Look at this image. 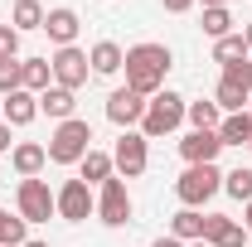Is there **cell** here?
<instances>
[{"label":"cell","mask_w":252,"mask_h":247,"mask_svg":"<svg viewBox=\"0 0 252 247\" xmlns=\"http://www.w3.org/2000/svg\"><path fill=\"white\" fill-rule=\"evenodd\" d=\"M170 49L165 44H136V49H126V88L141 97H156L165 88V73H170Z\"/></svg>","instance_id":"obj_1"},{"label":"cell","mask_w":252,"mask_h":247,"mask_svg":"<svg viewBox=\"0 0 252 247\" xmlns=\"http://www.w3.org/2000/svg\"><path fill=\"white\" fill-rule=\"evenodd\" d=\"M44 151H49L54 165H83V155L93 151V126L83 117H68V122H59V131L49 136Z\"/></svg>","instance_id":"obj_2"},{"label":"cell","mask_w":252,"mask_h":247,"mask_svg":"<svg viewBox=\"0 0 252 247\" xmlns=\"http://www.w3.org/2000/svg\"><path fill=\"white\" fill-rule=\"evenodd\" d=\"M185 97L180 93H170V88H165V93H156L151 97V102H146V117H141V136H146V141H156V136H170V131H175V126L185 122Z\"/></svg>","instance_id":"obj_3"},{"label":"cell","mask_w":252,"mask_h":247,"mask_svg":"<svg viewBox=\"0 0 252 247\" xmlns=\"http://www.w3.org/2000/svg\"><path fill=\"white\" fill-rule=\"evenodd\" d=\"M219 189H223L219 165H189L185 175L175 180V194H180V204H185V209H199V204H209Z\"/></svg>","instance_id":"obj_4"},{"label":"cell","mask_w":252,"mask_h":247,"mask_svg":"<svg viewBox=\"0 0 252 247\" xmlns=\"http://www.w3.org/2000/svg\"><path fill=\"white\" fill-rule=\"evenodd\" d=\"M248 68H252V63L223 68L219 88H214V102H219L223 117H233V112H248V102H252V78H248Z\"/></svg>","instance_id":"obj_5"},{"label":"cell","mask_w":252,"mask_h":247,"mask_svg":"<svg viewBox=\"0 0 252 247\" xmlns=\"http://www.w3.org/2000/svg\"><path fill=\"white\" fill-rule=\"evenodd\" d=\"M20 218L25 223H49V218L59 214V204H54V189L44 185V180H20Z\"/></svg>","instance_id":"obj_6"},{"label":"cell","mask_w":252,"mask_h":247,"mask_svg":"<svg viewBox=\"0 0 252 247\" xmlns=\"http://www.w3.org/2000/svg\"><path fill=\"white\" fill-rule=\"evenodd\" d=\"M49 68H54V83L59 88H68V93H78L83 83H88V73H93V63H88V54L73 44V49H59L54 59H49Z\"/></svg>","instance_id":"obj_7"},{"label":"cell","mask_w":252,"mask_h":247,"mask_svg":"<svg viewBox=\"0 0 252 247\" xmlns=\"http://www.w3.org/2000/svg\"><path fill=\"white\" fill-rule=\"evenodd\" d=\"M112 165L122 170V180H136V175H146V165H151L146 136H141V131H122V141H117V151H112Z\"/></svg>","instance_id":"obj_8"},{"label":"cell","mask_w":252,"mask_h":247,"mask_svg":"<svg viewBox=\"0 0 252 247\" xmlns=\"http://www.w3.org/2000/svg\"><path fill=\"white\" fill-rule=\"evenodd\" d=\"M54 204H59L63 223H83L88 214H97V199H93V189L83 185V180H68V185L54 194Z\"/></svg>","instance_id":"obj_9"},{"label":"cell","mask_w":252,"mask_h":247,"mask_svg":"<svg viewBox=\"0 0 252 247\" xmlns=\"http://www.w3.org/2000/svg\"><path fill=\"white\" fill-rule=\"evenodd\" d=\"M97 218L107 228H122L131 223V194H126V180H107L102 194H97Z\"/></svg>","instance_id":"obj_10"},{"label":"cell","mask_w":252,"mask_h":247,"mask_svg":"<svg viewBox=\"0 0 252 247\" xmlns=\"http://www.w3.org/2000/svg\"><path fill=\"white\" fill-rule=\"evenodd\" d=\"M141 117H146V97L141 93H131V88H117V93L107 97V122H117V126H141Z\"/></svg>","instance_id":"obj_11"},{"label":"cell","mask_w":252,"mask_h":247,"mask_svg":"<svg viewBox=\"0 0 252 247\" xmlns=\"http://www.w3.org/2000/svg\"><path fill=\"white\" fill-rule=\"evenodd\" d=\"M204 243H209V247H243V243H248V228H243L238 218L209 214V218H204Z\"/></svg>","instance_id":"obj_12"},{"label":"cell","mask_w":252,"mask_h":247,"mask_svg":"<svg viewBox=\"0 0 252 247\" xmlns=\"http://www.w3.org/2000/svg\"><path fill=\"white\" fill-rule=\"evenodd\" d=\"M223 151V141H219V131H189L185 141H180V155H185L189 165H214Z\"/></svg>","instance_id":"obj_13"},{"label":"cell","mask_w":252,"mask_h":247,"mask_svg":"<svg viewBox=\"0 0 252 247\" xmlns=\"http://www.w3.org/2000/svg\"><path fill=\"white\" fill-rule=\"evenodd\" d=\"M44 30H49V39H54L59 49H73V39H78V30H83V20H78V10L59 5V10L44 15Z\"/></svg>","instance_id":"obj_14"},{"label":"cell","mask_w":252,"mask_h":247,"mask_svg":"<svg viewBox=\"0 0 252 247\" xmlns=\"http://www.w3.org/2000/svg\"><path fill=\"white\" fill-rule=\"evenodd\" d=\"M34 117H39V97L25 93V88H20V93H10L5 102H0V122H5V126H30Z\"/></svg>","instance_id":"obj_15"},{"label":"cell","mask_w":252,"mask_h":247,"mask_svg":"<svg viewBox=\"0 0 252 247\" xmlns=\"http://www.w3.org/2000/svg\"><path fill=\"white\" fill-rule=\"evenodd\" d=\"M39 112H44V117H54V122H68V117L78 112V93H68V88L54 83V88H44V93H39Z\"/></svg>","instance_id":"obj_16"},{"label":"cell","mask_w":252,"mask_h":247,"mask_svg":"<svg viewBox=\"0 0 252 247\" xmlns=\"http://www.w3.org/2000/svg\"><path fill=\"white\" fill-rule=\"evenodd\" d=\"M44 160H49V151H44L39 141H20V146L10 151V165L20 170V180H39V170H44Z\"/></svg>","instance_id":"obj_17"},{"label":"cell","mask_w":252,"mask_h":247,"mask_svg":"<svg viewBox=\"0 0 252 247\" xmlns=\"http://www.w3.org/2000/svg\"><path fill=\"white\" fill-rule=\"evenodd\" d=\"M20 88L25 93H44V88H54V68H49V59H20Z\"/></svg>","instance_id":"obj_18"},{"label":"cell","mask_w":252,"mask_h":247,"mask_svg":"<svg viewBox=\"0 0 252 247\" xmlns=\"http://www.w3.org/2000/svg\"><path fill=\"white\" fill-rule=\"evenodd\" d=\"M112 170H117V165H112V155H107V151H88V155H83V165H78V180L93 189V185H107Z\"/></svg>","instance_id":"obj_19"},{"label":"cell","mask_w":252,"mask_h":247,"mask_svg":"<svg viewBox=\"0 0 252 247\" xmlns=\"http://www.w3.org/2000/svg\"><path fill=\"white\" fill-rule=\"evenodd\" d=\"M88 63H93V73H122V63H126V54H122V44H112V39H102V44H93V54H88Z\"/></svg>","instance_id":"obj_20"},{"label":"cell","mask_w":252,"mask_h":247,"mask_svg":"<svg viewBox=\"0 0 252 247\" xmlns=\"http://www.w3.org/2000/svg\"><path fill=\"white\" fill-rule=\"evenodd\" d=\"M170 238L199 243V238H204V214H199V209H180V214L170 218Z\"/></svg>","instance_id":"obj_21"},{"label":"cell","mask_w":252,"mask_h":247,"mask_svg":"<svg viewBox=\"0 0 252 247\" xmlns=\"http://www.w3.org/2000/svg\"><path fill=\"white\" fill-rule=\"evenodd\" d=\"M219 141H223V146H248V141H252V117H248V112L223 117V122H219Z\"/></svg>","instance_id":"obj_22"},{"label":"cell","mask_w":252,"mask_h":247,"mask_svg":"<svg viewBox=\"0 0 252 247\" xmlns=\"http://www.w3.org/2000/svg\"><path fill=\"white\" fill-rule=\"evenodd\" d=\"M185 122L194 126V131H219L223 112H219V102H214V97H209V102H189V107H185Z\"/></svg>","instance_id":"obj_23"},{"label":"cell","mask_w":252,"mask_h":247,"mask_svg":"<svg viewBox=\"0 0 252 247\" xmlns=\"http://www.w3.org/2000/svg\"><path fill=\"white\" fill-rule=\"evenodd\" d=\"M44 15H49V10H44L39 0H15V10H10V25H15L20 34H25V30H44Z\"/></svg>","instance_id":"obj_24"},{"label":"cell","mask_w":252,"mask_h":247,"mask_svg":"<svg viewBox=\"0 0 252 247\" xmlns=\"http://www.w3.org/2000/svg\"><path fill=\"white\" fill-rule=\"evenodd\" d=\"M214 63H223V68H238V63H248V44H243V34H228V39H219V44H214Z\"/></svg>","instance_id":"obj_25"},{"label":"cell","mask_w":252,"mask_h":247,"mask_svg":"<svg viewBox=\"0 0 252 247\" xmlns=\"http://www.w3.org/2000/svg\"><path fill=\"white\" fill-rule=\"evenodd\" d=\"M25 218L10 214V209H0V247H25Z\"/></svg>","instance_id":"obj_26"},{"label":"cell","mask_w":252,"mask_h":247,"mask_svg":"<svg viewBox=\"0 0 252 247\" xmlns=\"http://www.w3.org/2000/svg\"><path fill=\"white\" fill-rule=\"evenodd\" d=\"M223 189H228L233 199H243V204H252V170H248V165L228 170V175H223Z\"/></svg>","instance_id":"obj_27"},{"label":"cell","mask_w":252,"mask_h":247,"mask_svg":"<svg viewBox=\"0 0 252 247\" xmlns=\"http://www.w3.org/2000/svg\"><path fill=\"white\" fill-rule=\"evenodd\" d=\"M204 34H209L214 44L233 34V15H228V5H223V10H204Z\"/></svg>","instance_id":"obj_28"},{"label":"cell","mask_w":252,"mask_h":247,"mask_svg":"<svg viewBox=\"0 0 252 247\" xmlns=\"http://www.w3.org/2000/svg\"><path fill=\"white\" fill-rule=\"evenodd\" d=\"M20 59V30L15 25H0V63Z\"/></svg>","instance_id":"obj_29"},{"label":"cell","mask_w":252,"mask_h":247,"mask_svg":"<svg viewBox=\"0 0 252 247\" xmlns=\"http://www.w3.org/2000/svg\"><path fill=\"white\" fill-rule=\"evenodd\" d=\"M10 93H20V59L0 63V97H10Z\"/></svg>","instance_id":"obj_30"},{"label":"cell","mask_w":252,"mask_h":247,"mask_svg":"<svg viewBox=\"0 0 252 247\" xmlns=\"http://www.w3.org/2000/svg\"><path fill=\"white\" fill-rule=\"evenodd\" d=\"M160 5H165L170 15H185V10H194V0H160Z\"/></svg>","instance_id":"obj_31"},{"label":"cell","mask_w":252,"mask_h":247,"mask_svg":"<svg viewBox=\"0 0 252 247\" xmlns=\"http://www.w3.org/2000/svg\"><path fill=\"white\" fill-rule=\"evenodd\" d=\"M5 151H10V126L0 122V155H5Z\"/></svg>","instance_id":"obj_32"},{"label":"cell","mask_w":252,"mask_h":247,"mask_svg":"<svg viewBox=\"0 0 252 247\" xmlns=\"http://www.w3.org/2000/svg\"><path fill=\"white\" fill-rule=\"evenodd\" d=\"M151 247H185V243H180V238H156Z\"/></svg>","instance_id":"obj_33"},{"label":"cell","mask_w":252,"mask_h":247,"mask_svg":"<svg viewBox=\"0 0 252 247\" xmlns=\"http://www.w3.org/2000/svg\"><path fill=\"white\" fill-rule=\"evenodd\" d=\"M223 5H228V0H204V10H223Z\"/></svg>","instance_id":"obj_34"},{"label":"cell","mask_w":252,"mask_h":247,"mask_svg":"<svg viewBox=\"0 0 252 247\" xmlns=\"http://www.w3.org/2000/svg\"><path fill=\"white\" fill-rule=\"evenodd\" d=\"M243 44H248V54H252V25H248V30H243Z\"/></svg>","instance_id":"obj_35"},{"label":"cell","mask_w":252,"mask_h":247,"mask_svg":"<svg viewBox=\"0 0 252 247\" xmlns=\"http://www.w3.org/2000/svg\"><path fill=\"white\" fill-rule=\"evenodd\" d=\"M243 228H248V233H252V204H248V218H243Z\"/></svg>","instance_id":"obj_36"},{"label":"cell","mask_w":252,"mask_h":247,"mask_svg":"<svg viewBox=\"0 0 252 247\" xmlns=\"http://www.w3.org/2000/svg\"><path fill=\"white\" fill-rule=\"evenodd\" d=\"M189 247H209V243H204V238H199V243H189Z\"/></svg>","instance_id":"obj_37"},{"label":"cell","mask_w":252,"mask_h":247,"mask_svg":"<svg viewBox=\"0 0 252 247\" xmlns=\"http://www.w3.org/2000/svg\"><path fill=\"white\" fill-rule=\"evenodd\" d=\"M25 247H49V243H25Z\"/></svg>","instance_id":"obj_38"},{"label":"cell","mask_w":252,"mask_h":247,"mask_svg":"<svg viewBox=\"0 0 252 247\" xmlns=\"http://www.w3.org/2000/svg\"><path fill=\"white\" fill-rule=\"evenodd\" d=\"M248 117H252V102H248Z\"/></svg>","instance_id":"obj_39"},{"label":"cell","mask_w":252,"mask_h":247,"mask_svg":"<svg viewBox=\"0 0 252 247\" xmlns=\"http://www.w3.org/2000/svg\"><path fill=\"white\" fill-rule=\"evenodd\" d=\"M248 151H252V141H248Z\"/></svg>","instance_id":"obj_40"},{"label":"cell","mask_w":252,"mask_h":247,"mask_svg":"<svg viewBox=\"0 0 252 247\" xmlns=\"http://www.w3.org/2000/svg\"><path fill=\"white\" fill-rule=\"evenodd\" d=\"M248 78H252V68H248Z\"/></svg>","instance_id":"obj_41"}]
</instances>
